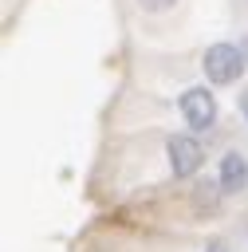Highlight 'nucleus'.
<instances>
[{"instance_id": "7ed1b4c3", "label": "nucleus", "mask_w": 248, "mask_h": 252, "mask_svg": "<svg viewBox=\"0 0 248 252\" xmlns=\"http://www.w3.org/2000/svg\"><path fill=\"white\" fill-rule=\"evenodd\" d=\"M181 114H185L189 130H209V126L217 122V98H213V91L189 87V91L181 94Z\"/></svg>"}, {"instance_id": "423d86ee", "label": "nucleus", "mask_w": 248, "mask_h": 252, "mask_svg": "<svg viewBox=\"0 0 248 252\" xmlns=\"http://www.w3.org/2000/svg\"><path fill=\"white\" fill-rule=\"evenodd\" d=\"M240 114H244V118H248V91H244V94H240Z\"/></svg>"}, {"instance_id": "20e7f679", "label": "nucleus", "mask_w": 248, "mask_h": 252, "mask_svg": "<svg viewBox=\"0 0 248 252\" xmlns=\"http://www.w3.org/2000/svg\"><path fill=\"white\" fill-rule=\"evenodd\" d=\"M248 185V158L244 154H224L220 158V189L224 193H236V189H244Z\"/></svg>"}, {"instance_id": "39448f33", "label": "nucleus", "mask_w": 248, "mask_h": 252, "mask_svg": "<svg viewBox=\"0 0 248 252\" xmlns=\"http://www.w3.org/2000/svg\"><path fill=\"white\" fill-rule=\"evenodd\" d=\"M146 12H165V8H173V0H138Z\"/></svg>"}, {"instance_id": "f03ea898", "label": "nucleus", "mask_w": 248, "mask_h": 252, "mask_svg": "<svg viewBox=\"0 0 248 252\" xmlns=\"http://www.w3.org/2000/svg\"><path fill=\"white\" fill-rule=\"evenodd\" d=\"M165 158H169V173H173L177 181L193 177V173L201 169V161H205L201 142H197L193 134H169V142H165Z\"/></svg>"}, {"instance_id": "f257e3e1", "label": "nucleus", "mask_w": 248, "mask_h": 252, "mask_svg": "<svg viewBox=\"0 0 248 252\" xmlns=\"http://www.w3.org/2000/svg\"><path fill=\"white\" fill-rule=\"evenodd\" d=\"M201 67H205V79L209 83L228 87V83H236L244 75V55H240L236 43H213V47H205Z\"/></svg>"}]
</instances>
